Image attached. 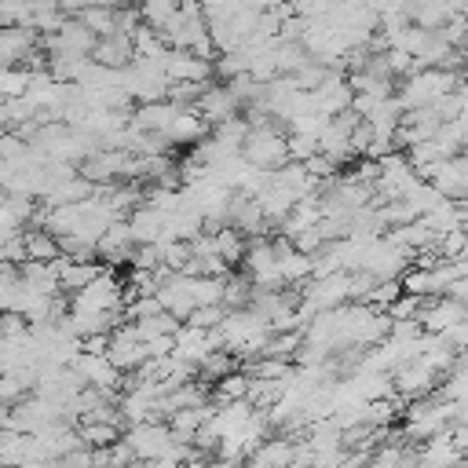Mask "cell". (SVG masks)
Wrapping results in <instances>:
<instances>
[{
    "mask_svg": "<svg viewBox=\"0 0 468 468\" xmlns=\"http://www.w3.org/2000/svg\"><path fill=\"white\" fill-rule=\"evenodd\" d=\"M22 241H26V263H55L58 260V238L48 234L44 227H29L22 230Z\"/></svg>",
    "mask_w": 468,
    "mask_h": 468,
    "instance_id": "cell-2",
    "label": "cell"
},
{
    "mask_svg": "<svg viewBox=\"0 0 468 468\" xmlns=\"http://www.w3.org/2000/svg\"><path fill=\"white\" fill-rule=\"evenodd\" d=\"M37 55V29L11 26L0 29V69H18V62H29Z\"/></svg>",
    "mask_w": 468,
    "mask_h": 468,
    "instance_id": "cell-1",
    "label": "cell"
},
{
    "mask_svg": "<svg viewBox=\"0 0 468 468\" xmlns=\"http://www.w3.org/2000/svg\"><path fill=\"white\" fill-rule=\"evenodd\" d=\"M249 157H252V165H274V161L285 157V146L271 132H260V135L249 139Z\"/></svg>",
    "mask_w": 468,
    "mask_h": 468,
    "instance_id": "cell-5",
    "label": "cell"
},
{
    "mask_svg": "<svg viewBox=\"0 0 468 468\" xmlns=\"http://www.w3.org/2000/svg\"><path fill=\"white\" fill-rule=\"evenodd\" d=\"M102 66H121V62H128V55H132V40L124 37V33H113V37H102V40H95V51H91Z\"/></svg>",
    "mask_w": 468,
    "mask_h": 468,
    "instance_id": "cell-4",
    "label": "cell"
},
{
    "mask_svg": "<svg viewBox=\"0 0 468 468\" xmlns=\"http://www.w3.org/2000/svg\"><path fill=\"white\" fill-rule=\"evenodd\" d=\"M77 435H80V442H88V446H113L117 428L106 424V420H84Z\"/></svg>",
    "mask_w": 468,
    "mask_h": 468,
    "instance_id": "cell-6",
    "label": "cell"
},
{
    "mask_svg": "<svg viewBox=\"0 0 468 468\" xmlns=\"http://www.w3.org/2000/svg\"><path fill=\"white\" fill-rule=\"evenodd\" d=\"M77 377L88 380L91 388H110L117 380V369L106 355H80L77 358Z\"/></svg>",
    "mask_w": 468,
    "mask_h": 468,
    "instance_id": "cell-3",
    "label": "cell"
}]
</instances>
